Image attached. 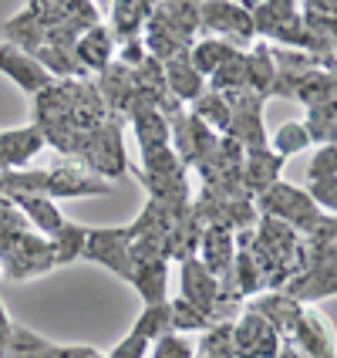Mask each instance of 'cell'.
<instances>
[{
	"label": "cell",
	"instance_id": "obj_11",
	"mask_svg": "<svg viewBox=\"0 0 337 358\" xmlns=\"http://www.w3.org/2000/svg\"><path fill=\"white\" fill-rule=\"evenodd\" d=\"M17 206H20V210H24V213H27L31 220H34V223H38L44 234H51V237L58 234L61 223H64V220H61V213H58V206H54V203H51L47 196H27V199H17Z\"/></svg>",
	"mask_w": 337,
	"mask_h": 358
},
{
	"label": "cell",
	"instance_id": "obj_4",
	"mask_svg": "<svg viewBox=\"0 0 337 358\" xmlns=\"http://www.w3.org/2000/svg\"><path fill=\"white\" fill-rule=\"evenodd\" d=\"M95 193H108V179L88 176L75 162H58L47 173V199L54 196H95Z\"/></svg>",
	"mask_w": 337,
	"mask_h": 358
},
{
	"label": "cell",
	"instance_id": "obj_13",
	"mask_svg": "<svg viewBox=\"0 0 337 358\" xmlns=\"http://www.w3.org/2000/svg\"><path fill=\"white\" fill-rule=\"evenodd\" d=\"M169 315H172V331H199V328H209V321L199 315L193 304L179 298L169 304Z\"/></svg>",
	"mask_w": 337,
	"mask_h": 358
},
{
	"label": "cell",
	"instance_id": "obj_7",
	"mask_svg": "<svg viewBox=\"0 0 337 358\" xmlns=\"http://www.w3.org/2000/svg\"><path fill=\"white\" fill-rule=\"evenodd\" d=\"M112 48H115V38H112V31L98 24V27H91V31H84L75 44V58L84 71H105L108 68V58H112Z\"/></svg>",
	"mask_w": 337,
	"mask_h": 358
},
{
	"label": "cell",
	"instance_id": "obj_12",
	"mask_svg": "<svg viewBox=\"0 0 337 358\" xmlns=\"http://www.w3.org/2000/svg\"><path fill=\"white\" fill-rule=\"evenodd\" d=\"M304 145H310V139H307V129L300 122H287L274 136V152H277L280 159L290 156V152H297V149H304Z\"/></svg>",
	"mask_w": 337,
	"mask_h": 358
},
{
	"label": "cell",
	"instance_id": "obj_10",
	"mask_svg": "<svg viewBox=\"0 0 337 358\" xmlns=\"http://www.w3.org/2000/svg\"><path fill=\"white\" fill-rule=\"evenodd\" d=\"M84 237L88 230H81L75 223H61V230L51 237V247H54V264H71L75 257H81L84 250Z\"/></svg>",
	"mask_w": 337,
	"mask_h": 358
},
{
	"label": "cell",
	"instance_id": "obj_6",
	"mask_svg": "<svg viewBox=\"0 0 337 358\" xmlns=\"http://www.w3.org/2000/svg\"><path fill=\"white\" fill-rule=\"evenodd\" d=\"M324 294H334V257L320 260V264H314V267L297 271L294 278L287 280V287H283V298L297 301V304L324 298Z\"/></svg>",
	"mask_w": 337,
	"mask_h": 358
},
{
	"label": "cell",
	"instance_id": "obj_1",
	"mask_svg": "<svg viewBox=\"0 0 337 358\" xmlns=\"http://www.w3.org/2000/svg\"><path fill=\"white\" fill-rule=\"evenodd\" d=\"M199 27H206L209 38L223 34L219 41L237 44V41L253 38V17L250 7L243 3H199Z\"/></svg>",
	"mask_w": 337,
	"mask_h": 358
},
{
	"label": "cell",
	"instance_id": "obj_9",
	"mask_svg": "<svg viewBox=\"0 0 337 358\" xmlns=\"http://www.w3.org/2000/svg\"><path fill=\"white\" fill-rule=\"evenodd\" d=\"M307 139L317 142V145H334V101H320L310 105V115H307Z\"/></svg>",
	"mask_w": 337,
	"mask_h": 358
},
{
	"label": "cell",
	"instance_id": "obj_14",
	"mask_svg": "<svg viewBox=\"0 0 337 358\" xmlns=\"http://www.w3.org/2000/svg\"><path fill=\"white\" fill-rule=\"evenodd\" d=\"M152 358H193V345L182 341L179 335H162Z\"/></svg>",
	"mask_w": 337,
	"mask_h": 358
},
{
	"label": "cell",
	"instance_id": "obj_2",
	"mask_svg": "<svg viewBox=\"0 0 337 358\" xmlns=\"http://www.w3.org/2000/svg\"><path fill=\"white\" fill-rule=\"evenodd\" d=\"M128 247H132V234L128 227L125 230H88L84 237V257L108 264L115 274L132 280V257H128Z\"/></svg>",
	"mask_w": 337,
	"mask_h": 358
},
{
	"label": "cell",
	"instance_id": "obj_3",
	"mask_svg": "<svg viewBox=\"0 0 337 358\" xmlns=\"http://www.w3.org/2000/svg\"><path fill=\"white\" fill-rule=\"evenodd\" d=\"M277 348L280 335L257 311H246V318L233 324V355L237 358H277Z\"/></svg>",
	"mask_w": 337,
	"mask_h": 358
},
{
	"label": "cell",
	"instance_id": "obj_8",
	"mask_svg": "<svg viewBox=\"0 0 337 358\" xmlns=\"http://www.w3.org/2000/svg\"><path fill=\"white\" fill-rule=\"evenodd\" d=\"M149 10H152V3H115V17H112V38L115 41H135L142 27H145V20H149Z\"/></svg>",
	"mask_w": 337,
	"mask_h": 358
},
{
	"label": "cell",
	"instance_id": "obj_5",
	"mask_svg": "<svg viewBox=\"0 0 337 358\" xmlns=\"http://www.w3.org/2000/svg\"><path fill=\"white\" fill-rule=\"evenodd\" d=\"M0 71H7V75L24 88V92H34V95L44 92V88L54 81L44 68H40L38 61L27 55V51H20L17 44H10V41H7V44H0Z\"/></svg>",
	"mask_w": 337,
	"mask_h": 358
},
{
	"label": "cell",
	"instance_id": "obj_15",
	"mask_svg": "<svg viewBox=\"0 0 337 358\" xmlns=\"http://www.w3.org/2000/svg\"><path fill=\"white\" fill-rule=\"evenodd\" d=\"M7 335H10V321H7V315H3V304H0V348H3Z\"/></svg>",
	"mask_w": 337,
	"mask_h": 358
}]
</instances>
